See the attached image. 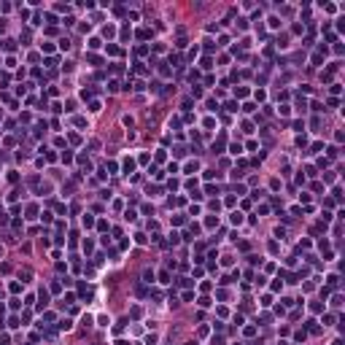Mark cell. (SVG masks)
I'll return each instance as SVG.
<instances>
[{
  "label": "cell",
  "mask_w": 345,
  "mask_h": 345,
  "mask_svg": "<svg viewBox=\"0 0 345 345\" xmlns=\"http://www.w3.org/2000/svg\"><path fill=\"white\" fill-rule=\"evenodd\" d=\"M38 299H41V302H38V310H46V305H49V291L41 289V291H38Z\"/></svg>",
  "instance_id": "obj_1"
},
{
  "label": "cell",
  "mask_w": 345,
  "mask_h": 345,
  "mask_svg": "<svg viewBox=\"0 0 345 345\" xmlns=\"http://www.w3.org/2000/svg\"><path fill=\"white\" fill-rule=\"evenodd\" d=\"M197 170H200V162H197V159H191V162L183 165V173H197Z\"/></svg>",
  "instance_id": "obj_2"
},
{
  "label": "cell",
  "mask_w": 345,
  "mask_h": 345,
  "mask_svg": "<svg viewBox=\"0 0 345 345\" xmlns=\"http://www.w3.org/2000/svg\"><path fill=\"white\" fill-rule=\"evenodd\" d=\"M57 329H60V332H70V329H73V321H68V318H65V321H60V324H57Z\"/></svg>",
  "instance_id": "obj_3"
},
{
  "label": "cell",
  "mask_w": 345,
  "mask_h": 345,
  "mask_svg": "<svg viewBox=\"0 0 345 345\" xmlns=\"http://www.w3.org/2000/svg\"><path fill=\"white\" fill-rule=\"evenodd\" d=\"M229 221L235 224V227H240V224H243V213H240V210H235V213H232V218H229Z\"/></svg>",
  "instance_id": "obj_4"
},
{
  "label": "cell",
  "mask_w": 345,
  "mask_h": 345,
  "mask_svg": "<svg viewBox=\"0 0 345 345\" xmlns=\"http://www.w3.org/2000/svg\"><path fill=\"white\" fill-rule=\"evenodd\" d=\"M154 278H156L154 270H143V280H146V283H154Z\"/></svg>",
  "instance_id": "obj_5"
},
{
  "label": "cell",
  "mask_w": 345,
  "mask_h": 345,
  "mask_svg": "<svg viewBox=\"0 0 345 345\" xmlns=\"http://www.w3.org/2000/svg\"><path fill=\"white\" fill-rule=\"evenodd\" d=\"M81 248H84V254H92V251H95V243H92V240L86 237V240L81 243Z\"/></svg>",
  "instance_id": "obj_6"
},
{
  "label": "cell",
  "mask_w": 345,
  "mask_h": 345,
  "mask_svg": "<svg viewBox=\"0 0 345 345\" xmlns=\"http://www.w3.org/2000/svg\"><path fill=\"white\" fill-rule=\"evenodd\" d=\"M135 170V159H124V173H132Z\"/></svg>",
  "instance_id": "obj_7"
},
{
  "label": "cell",
  "mask_w": 345,
  "mask_h": 345,
  "mask_svg": "<svg viewBox=\"0 0 345 345\" xmlns=\"http://www.w3.org/2000/svg\"><path fill=\"white\" fill-rule=\"evenodd\" d=\"M229 154H243V146H240V143H232V146H229Z\"/></svg>",
  "instance_id": "obj_8"
},
{
  "label": "cell",
  "mask_w": 345,
  "mask_h": 345,
  "mask_svg": "<svg viewBox=\"0 0 345 345\" xmlns=\"http://www.w3.org/2000/svg\"><path fill=\"white\" fill-rule=\"evenodd\" d=\"M8 326H11V329H19V326H22V321H19L16 316H11V318H8Z\"/></svg>",
  "instance_id": "obj_9"
},
{
  "label": "cell",
  "mask_w": 345,
  "mask_h": 345,
  "mask_svg": "<svg viewBox=\"0 0 345 345\" xmlns=\"http://www.w3.org/2000/svg\"><path fill=\"white\" fill-rule=\"evenodd\" d=\"M8 289H11V294H19V291H22V283H19V280H11Z\"/></svg>",
  "instance_id": "obj_10"
},
{
  "label": "cell",
  "mask_w": 345,
  "mask_h": 345,
  "mask_svg": "<svg viewBox=\"0 0 345 345\" xmlns=\"http://www.w3.org/2000/svg\"><path fill=\"white\" fill-rule=\"evenodd\" d=\"M81 224L86 227V229H89V227H95V216H84V218H81Z\"/></svg>",
  "instance_id": "obj_11"
},
{
  "label": "cell",
  "mask_w": 345,
  "mask_h": 345,
  "mask_svg": "<svg viewBox=\"0 0 345 345\" xmlns=\"http://www.w3.org/2000/svg\"><path fill=\"white\" fill-rule=\"evenodd\" d=\"M62 162H65V165H70V162H73V151H68V149H65V154H62Z\"/></svg>",
  "instance_id": "obj_12"
},
{
  "label": "cell",
  "mask_w": 345,
  "mask_h": 345,
  "mask_svg": "<svg viewBox=\"0 0 345 345\" xmlns=\"http://www.w3.org/2000/svg\"><path fill=\"white\" fill-rule=\"evenodd\" d=\"M216 224H218V218H213V216H208V218H205V227H208V229H213Z\"/></svg>",
  "instance_id": "obj_13"
},
{
  "label": "cell",
  "mask_w": 345,
  "mask_h": 345,
  "mask_svg": "<svg viewBox=\"0 0 345 345\" xmlns=\"http://www.w3.org/2000/svg\"><path fill=\"white\" fill-rule=\"evenodd\" d=\"M237 108H240V105H237L235 100H229V102H227V111H229V113H237Z\"/></svg>",
  "instance_id": "obj_14"
},
{
  "label": "cell",
  "mask_w": 345,
  "mask_h": 345,
  "mask_svg": "<svg viewBox=\"0 0 345 345\" xmlns=\"http://www.w3.org/2000/svg\"><path fill=\"white\" fill-rule=\"evenodd\" d=\"M159 283H170V272H167V270L159 272Z\"/></svg>",
  "instance_id": "obj_15"
},
{
  "label": "cell",
  "mask_w": 345,
  "mask_h": 345,
  "mask_svg": "<svg viewBox=\"0 0 345 345\" xmlns=\"http://www.w3.org/2000/svg\"><path fill=\"white\" fill-rule=\"evenodd\" d=\"M3 49H6V51H14V49H16V41H3Z\"/></svg>",
  "instance_id": "obj_16"
},
{
  "label": "cell",
  "mask_w": 345,
  "mask_h": 345,
  "mask_svg": "<svg viewBox=\"0 0 345 345\" xmlns=\"http://www.w3.org/2000/svg\"><path fill=\"white\" fill-rule=\"evenodd\" d=\"M124 218H127V221H135L138 213H135V210H124Z\"/></svg>",
  "instance_id": "obj_17"
},
{
  "label": "cell",
  "mask_w": 345,
  "mask_h": 345,
  "mask_svg": "<svg viewBox=\"0 0 345 345\" xmlns=\"http://www.w3.org/2000/svg\"><path fill=\"white\" fill-rule=\"evenodd\" d=\"M97 229H100V232H108L111 227H108V221H102V218H100V221H97Z\"/></svg>",
  "instance_id": "obj_18"
},
{
  "label": "cell",
  "mask_w": 345,
  "mask_h": 345,
  "mask_svg": "<svg viewBox=\"0 0 345 345\" xmlns=\"http://www.w3.org/2000/svg\"><path fill=\"white\" fill-rule=\"evenodd\" d=\"M326 283H329V286H332V289H334V286H337V283H340V275H329V280H326Z\"/></svg>",
  "instance_id": "obj_19"
},
{
  "label": "cell",
  "mask_w": 345,
  "mask_h": 345,
  "mask_svg": "<svg viewBox=\"0 0 345 345\" xmlns=\"http://www.w3.org/2000/svg\"><path fill=\"white\" fill-rule=\"evenodd\" d=\"M332 76H334L332 70H324V73H321V81H326V84H329V81H332Z\"/></svg>",
  "instance_id": "obj_20"
},
{
  "label": "cell",
  "mask_w": 345,
  "mask_h": 345,
  "mask_svg": "<svg viewBox=\"0 0 345 345\" xmlns=\"http://www.w3.org/2000/svg\"><path fill=\"white\" fill-rule=\"evenodd\" d=\"M210 62H213V60H210V57H202V70H210V68H213Z\"/></svg>",
  "instance_id": "obj_21"
},
{
  "label": "cell",
  "mask_w": 345,
  "mask_h": 345,
  "mask_svg": "<svg viewBox=\"0 0 345 345\" xmlns=\"http://www.w3.org/2000/svg\"><path fill=\"white\" fill-rule=\"evenodd\" d=\"M310 310H313V313H321V310H324V305H321V302H313Z\"/></svg>",
  "instance_id": "obj_22"
},
{
  "label": "cell",
  "mask_w": 345,
  "mask_h": 345,
  "mask_svg": "<svg viewBox=\"0 0 345 345\" xmlns=\"http://www.w3.org/2000/svg\"><path fill=\"white\" fill-rule=\"evenodd\" d=\"M332 305H334V307H340V305H342V297H340V294H334V297H332Z\"/></svg>",
  "instance_id": "obj_23"
},
{
  "label": "cell",
  "mask_w": 345,
  "mask_h": 345,
  "mask_svg": "<svg viewBox=\"0 0 345 345\" xmlns=\"http://www.w3.org/2000/svg\"><path fill=\"white\" fill-rule=\"evenodd\" d=\"M60 49H62V51H68V49H70V41H68V38H62V41H60Z\"/></svg>",
  "instance_id": "obj_24"
},
{
  "label": "cell",
  "mask_w": 345,
  "mask_h": 345,
  "mask_svg": "<svg viewBox=\"0 0 345 345\" xmlns=\"http://www.w3.org/2000/svg\"><path fill=\"white\" fill-rule=\"evenodd\" d=\"M262 305H264V307H270V305H272V297H270V294H264V297H262Z\"/></svg>",
  "instance_id": "obj_25"
},
{
  "label": "cell",
  "mask_w": 345,
  "mask_h": 345,
  "mask_svg": "<svg viewBox=\"0 0 345 345\" xmlns=\"http://www.w3.org/2000/svg\"><path fill=\"white\" fill-rule=\"evenodd\" d=\"M86 60H89V62H92V65H100V62H102V60H100V57H97V54H89V57H86Z\"/></svg>",
  "instance_id": "obj_26"
},
{
  "label": "cell",
  "mask_w": 345,
  "mask_h": 345,
  "mask_svg": "<svg viewBox=\"0 0 345 345\" xmlns=\"http://www.w3.org/2000/svg\"><path fill=\"white\" fill-rule=\"evenodd\" d=\"M178 170H181V167H178V162H170V165H167V173H178Z\"/></svg>",
  "instance_id": "obj_27"
},
{
  "label": "cell",
  "mask_w": 345,
  "mask_h": 345,
  "mask_svg": "<svg viewBox=\"0 0 345 345\" xmlns=\"http://www.w3.org/2000/svg\"><path fill=\"white\" fill-rule=\"evenodd\" d=\"M73 122H76V127H86V119H81V116H76Z\"/></svg>",
  "instance_id": "obj_28"
},
{
  "label": "cell",
  "mask_w": 345,
  "mask_h": 345,
  "mask_svg": "<svg viewBox=\"0 0 345 345\" xmlns=\"http://www.w3.org/2000/svg\"><path fill=\"white\" fill-rule=\"evenodd\" d=\"M138 38H151V30H138Z\"/></svg>",
  "instance_id": "obj_29"
},
{
  "label": "cell",
  "mask_w": 345,
  "mask_h": 345,
  "mask_svg": "<svg viewBox=\"0 0 345 345\" xmlns=\"http://www.w3.org/2000/svg\"><path fill=\"white\" fill-rule=\"evenodd\" d=\"M41 49H43V51L49 54V51H54V43H41Z\"/></svg>",
  "instance_id": "obj_30"
},
{
  "label": "cell",
  "mask_w": 345,
  "mask_h": 345,
  "mask_svg": "<svg viewBox=\"0 0 345 345\" xmlns=\"http://www.w3.org/2000/svg\"><path fill=\"white\" fill-rule=\"evenodd\" d=\"M235 95H237V97H248V89H245V86H240V89L235 92Z\"/></svg>",
  "instance_id": "obj_31"
},
{
  "label": "cell",
  "mask_w": 345,
  "mask_h": 345,
  "mask_svg": "<svg viewBox=\"0 0 345 345\" xmlns=\"http://www.w3.org/2000/svg\"><path fill=\"white\" fill-rule=\"evenodd\" d=\"M89 111H95V113H97V111H100V102L92 100V102H89Z\"/></svg>",
  "instance_id": "obj_32"
},
{
  "label": "cell",
  "mask_w": 345,
  "mask_h": 345,
  "mask_svg": "<svg viewBox=\"0 0 345 345\" xmlns=\"http://www.w3.org/2000/svg\"><path fill=\"white\" fill-rule=\"evenodd\" d=\"M189 216H200V205H191V208H189Z\"/></svg>",
  "instance_id": "obj_33"
},
{
  "label": "cell",
  "mask_w": 345,
  "mask_h": 345,
  "mask_svg": "<svg viewBox=\"0 0 345 345\" xmlns=\"http://www.w3.org/2000/svg\"><path fill=\"white\" fill-rule=\"evenodd\" d=\"M97 324H100V326H108L111 321H108V316H100V318H97Z\"/></svg>",
  "instance_id": "obj_34"
},
{
  "label": "cell",
  "mask_w": 345,
  "mask_h": 345,
  "mask_svg": "<svg viewBox=\"0 0 345 345\" xmlns=\"http://www.w3.org/2000/svg\"><path fill=\"white\" fill-rule=\"evenodd\" d=\"M89 49H100V38H92V41H89Z\"/></svg>",
  "instance_id": "obj_35"
},
{
  "label": "cell",
  "mask_w": 345,
  "mask_h": 345,
  "mask_svg": "<svg viewBox=\"0 0 345 345\" xmlns=\"http://www.w3.org/2000/svg\"><path fill=\"white\" fill-rule=\"evenodd\" d=\"M326 154H329V156H337L340 151H337V146H329V149H326Z\"/></svg>",
  "instance_id": "obj_36"
},
{
  "label": "cell",
  "mask_w": 345,
  "mask_h": 345,
  "mask_svg": "<svg viewBox=\"0 0 345 345\" xmlns=\"http://www.w3.org/2000/svg\"><path fill=\"white\" fill-rule=\"evenodd\" d=\"M254 97H256V100H264V97H267V92H264V89H256V95H254Z\"/></svg>",
  "instance_id": "obj_37"
},
{
  "label": "cell",
  "mask_w": 345,
  "mask_h": 345,
  "mask_svg": "<svg viewBox=\"0 0 345 345\" xmlns=\"http://www.w3.org/2000/svg\"><path fill=\"white\" fill-rule=\"evenodd\" d=\"M159 73H162L165 78H167V76H170V68H167V65H159Z\"/></svg>",
  "instance_id": "obj_38"
},
{
  "label": "cell",
  "mask_w": 345,
  "mask_h": 345,
  "mask_svg": "<svg viewBox=\"0 0 345 345\" xmlns=\"http://www.w3.org/2000/svg\"><path fill=\"white\" fill-rule=\"evenodd\" d=\"M108 92H119V81H111L108 84Z\"/></svg>",
  "instance_id": "obj_39"
},
{
  "label": "cell",
  "mask_w": 345,
  "mask_h": 345,
  "mask_svg": "<svg viewBox=\"0 0 345 345\" xmlns=\"http://www.w3.org/2000/svg\"><path fill=\"white\" fill-rule=\"evenodd\" d=\"M208 111H218V102L216 100H208Z\"/></svg>",
  "instance_id": "obj_40"
},
{
  "label": "cell",
  "mask_w": 345,
  "mask_h": 345,
  "mask_svg": "<svg viewBox=\"0 0 345 345\" xmlns=\"http://www.w3.org/2000/svg\"><path fill=\"white\" fill-rule=\"evenodd\" d=\"M51 218H54L51 213H43V216H41V221H43V224H51Z\"/></svg>",
  "instance_id": "obj_41"
},
{
  "label": "cell",
  "mask_w": 345,
  "mask_h": 345,
  "mask_svg": "<svg viewBox=\"0 0 345 345\" xmlns=\"http://www.w3.org/2000/svg\"><path fill=\"white\" fill-rule=\"evenodd\" d=\"M76 302V294H65V305H73Z\"/></svg>",
  "instance_id": "obj_42"
},
{
  "label": "cell",
  "mask_w": 345,
  "mask_h": 345,
  "mask_svg": "<svg viewBox=\"0 0 345 345\" xmlns=\"http://www.w3.org/2000/svg\"><path fill=\"white\" fill-rule=\"evenodd\" d=\"M200 307H210V299L208 297H200Z\"/></svg>",
  "instance_id": "obj_43"
},
{
  "label": "cell",
  "mask_w": 345,
  "mask_h": 345,
  "mask_svg": "<svg viewBox=\"0 0 345 345\" xmlns=\"http://www.w3.org/2000/svg\"><path fill=\"white\" fill-rule=\"evenodd\" d=\"M3 316H6V307H3V302H0V326H3Z\"/></svg>",
  "instance_id": "obj_44"
},
{
  "label": "cell",
  "mask_w": 345,
  "mask_h": 345,
  "mask_svg": "<svg viewBox=\"0 0 345 345\" xmlns=\"http://www.w3.org/2000/svg\"><path fill=\"white\" fill-rule=\"evenodd\" d=\"M0 345H8V334H0Z\"/></svg>",
  "instance_id": "obj_45"
},
{
  "label": "cell",
  "mask_w": 345,
  "mask_h": 345,
  "mask_svg": "<svg viewBox=\"0 0 345 345\" xmlns=\"http://www.w3.org/2000/svg\"><path fill=\"white\" fill-rule=\"evenodd\" d=\"M116 345H129V342H127V340H119V342H116Z\"/></svg>",
  "instance_id": "obj_46"
},
{
  "label": "cell",
  "mask_w": 345,
  "mask_h": 345,
  "mask_svg": "<svg viewBox=\"0 0 345 345\" xmlns=\"http://www.w3.org/2000/svg\"><path fill=\"white\" fill-rule=\"evenodd\" d=\"M278 345H289V342H283V340H280V342H278Z\"/></svg>",
  "instance_id": "obj_47"
},
{
  "label": "cell",
  "mask_w": 345,
  "mask_h": 345,
  "mask_svg": "<svg viewBox=\"0 0 345 345\" xmlns=\"http://www.w3.org/2000/svg\"><path fill=\"white\" fill-rule=\"evenodd\" d=\"M0 254H3V245H0Z\"/></svg>",
  "instance_id": "obj_48"
}]
</instances>
